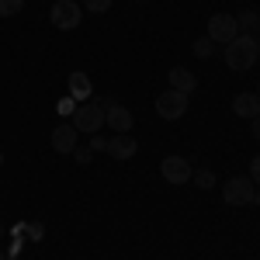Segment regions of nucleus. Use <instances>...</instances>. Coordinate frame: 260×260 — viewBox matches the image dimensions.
<instances>
[{"label": "nucleus", "mask_w": 260, "mask_h": 260, "mask_svg": "<svg viewBox=\"0 0 260 260\" xmlns=\"http://www.w3.org/2000/svg\"><path fill=\"white\" fill-rule=\"evenodd\" d=\"M260 59V49H257V39L253 35H236V39L225 45V66L229 70H250L253 62Z\"/></svg>", "instance_id": "obj_1"}, {"label": "nucleus", "mask_w": 260, "mask_h": 260, "mask_svg": "<svg viewBox=\"0 0 260 260\" xmlns=\"http://www.w3.org/2000/svg\"><path fill=\"white\" fill-rule=\"evenodd\" d=\"M70 125L77 132H87V136L101 132V125H104V104L101 101H83V104H77V111L70 115Z\"/></svg>", "instance_id": "obj_2"}, {"label": "nucleus", "mask_w": 260, "mask_h": 260, "mask_svg": "<svg viewBox=\"0 0 260 260\" xmlns=\"http://www.w3.org/2000/svg\"><path fill=\"white\" fill-rule=\"evenodd\" d=\"M49 21H52L59 31H73V28L83 21V11H80L77 0H56L52 11H49Z\"/></svg>", "instance_id": "obj_3"}, {"label": "nucleus", "mask_w": 260, "mask_h": 260, "mask_svg": "<svg viewBox=\"0 0 260 260\" xmlns=\"http://www.w3.org/2000/svg\"><path fill=\"white\" fill-rule=\"evenodd\" d=\"M253 191H257V187H253L250 177H229L222 184V201L233 205V208H236V205H250V201H253Z\"/></svg>", "instance_id": "obj_4"}, {"label": "nucleus", "mask_w": 260, "mask_h": 260, "mask_svg": "<svg viewBox=\"0 0 260 260\" xmlns=\"http://www.w3.org/2000/svg\"><path fill=\"white\" fill-rule=\"evenodd\" d=\"M156 115L167 121H177L187 115V94H180V90H163L160 98H156Z\"/></svg>", "instance_id": "obj_5"}, {"label": "nucleus", "mask_w": 260, "mask_h": 260, "mask_svg": "<svg viewBox=\"0 0 260 260\" xmlns=\"http://www.w3.org/2000/svg\"><path fill=\"white\" fill-rule=\"evenodd\" d=\"M236 35H240V28H236L233 14H212L208 18V39L215 42V45H229Z\"/></svg>", "instance_id": "obj_6"}, {"label": "nucleus", "mask_w": 260, "mask_h": 260, "mask_svg": "<svg viewBox=\"0 0 260 260\" xmlns=\"http://www.w3.org/2000/svg\"><path fill=\"white\" fill-rule=\"evenodd\" d=\"M104 104V125L111 128V132H132V111L125 108V104H115V101H101Z\"/></svg>", "instance_id": "obj_7"}, {"label": "nucleus", "mask_w": 260, "mask_h": 260, "mask_svg": "<svg viewBox=\"0 0 260 260\" xmlns=\"http://www.w3.org/2000/svg\"><path fill=\"white\" fill-rule=\"evenodd\" d=\"M160 174H163L167 184H187L194 170H191V163L184 160V156H167V160L160 163Z\"/></svg>", "instance_id": "obj_8"}, {"label": "nucleus", "mask_w": 260, "mask_h": 260, "mask_svg": "<svg viewBox=\"0 0 260 260\" xmlns=\"http://www.w3.org/2000/svg\"><path fill=\"white\" fill-rule=\"evenodd\" d=\"M136 149H139V142L132 139L128 132H115V136L108 139V149H104V153H108L111 160H132Z\"/></svg>", "instance_id": "obj_9"}, {"label": "nucleus", "mask_w": 260, "mask_h": 260, "mask_svg": "<svg viewBox=\"0 0 260 260\" xmlns=\"http://www.w3.org/2000/svg\"><path fill=\"white\" fill-rule=\"evenodd\" d=\"M167 83H170V90H180V94H194V87H198V77L187 70V66H174L170 73H167Z\"/></svg>", "instance_id": "obj_10"}, {"label": "nucleus", "mask_w": 260, "mask_h": 260, "mask_svg": "<svg viewBox=\"0 0 260 260\" xmlns=\"http://www.w3.org/2000/svg\"><path fill=\"white\" fill-rule=\"evenodd\" d=\"M233 115H240V118H260V98L257 94H250V90H243L233 98Z\"/></svg>", "instance_id": "obj_11"}, {"label": "nucleus", "mask_w": 260, "mask_h": 260, "mask_svg": "<svg viewBox=\"0 0 260 260\" xmlns=\"http://www.w3.org/2000/svg\"><path fill=\"white\" fill-rule=\"evenodd\" d=\"M77 128L70 125V121H62V125H56V132H52V149L56 153H73L77 149Z\"/></svg>", "instance_id": "obj_12"}, {"label": "nucleus", "mask_w": 260, "mask_h": 260, "mask_svg": "<svg viewBox=\"0 0 260 260\" xmlns=\"http://www.w3.org/2000/svg\"><path fill=\"white\" fill-rule=\"evenodd\" d=\"M90 94H94V87H90V80H87V73H70V98L73 101H90Z\"/></svg>", "instance_id": "obj_13"}, {"label": "nucleus", "mask_w": 260, "mask_h": 260, "mask_svg": "<svg viewBox=\"0 0 260 260\" xmlns=\"http://www.w3.org/2000/svg\"><path fill=\"white\" fill-rule=\"evenodd\" d=\"M236 28H240V35L257 31V28H260V14H257V11H243V14H236Z\"/></svg>", "instance_id": "obj_14"}, {"label": "nucleus", "mask_w": 260, "mask_h": 260, "mask_svg": "<svg viewBox=\"0 0 260 260\" xmlns=\"http://www.w3.org/2000/svg\"><path fill=\"white\" fill-rule=\"evenodd\" d=\"M191 180H194V187H201V191H212L215 187V174L212 170H194Z\"/></svg>", "instance_id": "obj_15"}, {"label": "nucleus", "mask_w": 260, "mask_h": 260, "mask_svg": "<svg viewBox=\"0 0 260 260\" xmlns=\"http://www.w3.org/2000/svg\"><path fill=\"white\" fill-rule=\"evenodd\" d=\"M212 52H215V42L208 39V35H205V39H194V56H198V59H208Z\"/></svg>", "instance_id": "obj_16"}, {"label": "nucleus", "mask_w": 260, "mask_h": 260, "mask_svg": "<svg viewBox=\"0 0 260 260\" xmlns=\"http://www.w3.org/2000/svg\"><path fill=\"white\" fill-rule=\"evenodd\" d=\"M21 7H24V0H0V18H14L21 14Z\"/></svg>", "instance_id": "obj_17"}, {"label": "nucleus", "mask_w": 260, "mask_h": 260, "mask_svg": "<svg viewBox=\"0 0 260 260\" xmlns=\"http://www.w3.org/2000/svg\"><path fill=\"white\" fill-rule=\"evenodd\" d=\"M70 156H73L77 163H83V167H87V163L94 160V149H90V146H77V149H73Z\"/></svg>", "instance_id": "obj_18"}, {"label": "nucleus", "mask_w": 260, "mask_h": 260, "mask_svg": "<svg viewBox=\"0 0 260 260\" xmlns=\"http://www.w3.org/2000/svg\"><path fill=\"white\" fill-rule=\"evenodd\" d=\"M83 7H87L90 14H104V11L111 7V0H83Z\"/></svg>", "instance_id": "obj_19"}, {"label": "nucleus", "mask_w": 260, "mask_h": 260, "mask_svg": "<svg viewBox=\"0 0 260 260\" xmlns=\"http://www.w3.org/2000/svg\"><path fill=\"white\" fill-rule=\"evenodd\" d=\"M90 149H94V153H104V149H108V139H104L101 132H94V136H90Z\"/></svg>", "instance_id": "obj_20"}, {"label": "nucleus", "mask_w": 260, "mask_h": 260, "mask_svg": "<svg viewBox=\"0 0 260 260\" xmlns=\"http://www.w3.org/2000/svg\"><path fill=\"white\" fill-rule=\"evenodd\" d=\"M250 180L260 187V156H253V160H250Z\"/></svg>", "instance_id": "obj_21"}, {"label": "nucleus", "mask_w": 260, "mask_h": 260, "mask_svg": "<svg viewBox=\"0 0 260 260\" xmlns=\"http://www.w3.org/2000/svg\"><path fill=\"white\" fill-rule=\"evenodd\" d=\"M59 111H62V115H73V111H77V101H73V98L59 101Z\"/></svg>", "instance_id": "obj_22"}, {"label": "nucleus", "mask_w": 260, "mask_h": 260, "mask_svg": "<svg viewBox=\"0 0 260 260\" xmlns=\"http://www.w3.org/2000/svg\"><path fill=\"white\" fill-rule=\"evenodd\" d=\"M250 136H253V139H260V118L250 121Z\"/></svg>", "instance_id": "obj_23"}, {"label": "nucleus", "mask_w": 260, "mask_h": 260, "mask_svg": "<svg viewBox=\"0 0 260 260\" xmlns=\"http://www.w3.org/2000/svg\"><path fill=\"white\" fill-rule=\"evenodd\" d=\"M253 205H257V208H260V187H257V191H253Z\"/></svg>", "instance_id": "obj_24"}, {"label": "nucleus", "mask_w": 260, "mask_h": 260, "mask_svg": "<svg viewBox=\"0 0 260 260\" xmlns=\"http://www.w3.org/2000/svg\"><path fill=\"white\" fill-rule=\"evenodd\" d=\"M0 167H4V153H0Z\"/></svg>", "instance_id": "obj_25"}, {"label": "nucleus", "mask_w": 260, "mask_h": 260, "mask_svg": "<svg viewBox=\"0 0 260 260\" xmlns=\"http://www.w3.org/2000/svg\"><path fill=\"white\" fill-rule=\"evenodd\" d=\"M0 260H7V257H4V250H0Z\"/></svg>", "instance_id": "obj_26"}, {"label": "nucleus", "mask_w": 260, "mask_h": 260, "mask_svg": "<svg viewBox=\"0 0 260 260\" xmlns=\"http://www.w3.org/2000/svg\"><path fill=\"white\" fill-rule=\"evenodd\" d=\"M257 49H260V35H257Z\"/></svg>", "instance_id": "obj_27"}, {"label": "nucleus", "mask_w": 260, "mask_h": 260, "mask_svg": "<svg viewBox=\"0 0 260 260\" xmlns=\"http://www.w3.org/2000/svg\"><path fill=\"white\" fill-rule=\"evenodd\" d=\"M0 236H4V225H0Z\"/></svg>", "instance_id": "obj_28"}, {"label": "nucleus", "mask_w": 260, "mask_h": 260, "mask_svg": "<svg viewBox=\"0 0 260 260\" xmlns=\"http://www.w3.org/2000/svg\"><path fill=\"white\" fill-rule=\"evenodd\" d=\"M257 98H260V87H257Z\"/></svg>", "instance_id": "obj_29"}]
</instances>
